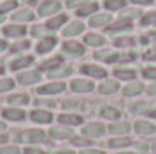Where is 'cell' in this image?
Here are the masks:
<instances>
[{
	"label": "cell",
	"instance_id": "9a60e30c",
	"mask_svg": "<svg viewBox=\"0 0 156 154\" xmlns=\"http://www.w3.org/2000/svg\"><path fill=\"white\" fill-rule=\"evenodd\" d=\"M60 2H55V0H46L42 5L39 7V14L41 16H51V14H55L60 11Z\"/></svg>",
	"mask_w": 156,
	"mask_h": 154
},
{
	"label": "cell",
	"instance_id": "e575fe53",
	"mask_svg": "<svg viewBox=\"0 0 156 154\" xmlns=\"http://www.w3.org/2000/svg\"><path fill=\"white\" fill-rule=\"evenodd\" d=\"M125 4H126V0H105V9H109V11H118V9H123L125 7Z\"/></svg>",
	"mask_w": 156,
	"mask_h": 154
},
{
	"label": "cell",
	"instance_id": "94428289",
	"mask_svg": "<svg viewBox=\"0 0 156 154\" xmlns=\"http://www.w3.org/2000/svg\"><path fill=\"white\" fill-rule=\"evenodd\" d=\"M2 74H4V67H2V65H0V75H2Z\"/></svg>",
	"mask_w": 156,
	"mask_h": 154
},
{
	"label": "cell",
	"instance_id": "ba28073f",
	"mask_svg": "<svg viewBox=\"0 0 156 154\" xmlns=\"http://www.w3.org/2000/svg\"><path fill=\"white\" fill-rule=\"evenodd\" d=\"M70 89L74 93H90L95 89V84L88 79H74L70 82Z\"/></svg>",
	"mask_w": 156,
	"mask_h": 154
},
{
	"label": "cell",
	"instance_id": "484cf974",
	"mask_svg": "<svg viewBox=\"0 0 156 154\" xmlns=\"http://www.w3.org/2000/svg\"><path fill=\"white\" fill-rule=\"evenodd\" d=\"M49 28L48 26H41V25H35V26L30 28V33L32 37H37V39H44V37H49Z\"/></svg>",
	"mask_w": 156,
	"mask_h": 154
},
{
	"label": "cell",
	"instance_id": "83f0119b",
	"mask_svg": "<svg viewBox=\"0 0 156 154\" xmlns=\"http://www.w3.org/2000/svg\"><path fill=\"white\" fill-rule=\"evenodd\" d=\"M70 74H72L70 67H58V68L48 72V75H49L51 79H56V77H67V75H70Z\"/></svg>",
	"mask_w": 156,
	"mask_h": 154
},
{
	"label": "cell",
	"instance_id": "ffe728a7",
	"mask_svg": "<svg viewBox=\"0 0 156 154\" xmlns=\"http://www.w3.org/2000/svg\"><path fill=\"white\" fill-rule=\"evenodd\" d=\"M97 60H102V61L105 63H114L119 60V54L118 53H112V51H98L97 54H95Z\"/></svg>",
	"mask_w": 156,
	"mask_h": 154
},
{
	"label": "cell",
	"instance_id": "11a10c76",
	"mask_svg": "<svg viewBox=\"0 0 156 154\" xmlns=\"http://www.w3.org/2000/svg\"><path fill=\"white\" fill-rule=\"evenodd\" d=\"M5 49H7V42H5V40H0V53H4Z\"/></svg>",
	"mask_w": 156,
	"mask_h": 154
},
{
	"label": "cell",
	"instance_id": "2e32d148",
	"mask_svg": "<svg viewBox=\"0 0 156 154\" xmlns=\"http://www.w3.org/2000/svg\"><path fill=\"white\" fill-rule=\"evenodd\" d=\"M32 63H34V56H20V58L12 60L9 67H11V70L18 72V70H23V68H27V67H30Z\"/></svg>",
	"mask_w": 156,
	"mask_h": 154
},
{
	"label": "cell",
	"instance_id": "8d00e7d4",
	"mask_svg": "<svg viewBox=\"0 0 156 154\" xmlns=\"http://www.w3.org/2000/svg\"><path fill=\"white\" fill-rule=\"evenodd\" d=\"M16 7H18V2H16V0H5V2L0 4V14H5V12H9V11H14Z\"/></svg>",
	"mask_w": 156,
	"mask_h": 154
},
{
	"label": "cell",
	"instance_id": "ac0fdd59",
	"mask_svg": "<svg viewBox=\"0 0 156 154\" xmlns=\"http://www.w3.org/2000/svg\"><path fill=\"white\" fill-rule=\"evenodd\" d=\"M84 30V25L81 21H72L70 25H67V28L63 30V35L65 37H76V35L83 33Z\"/></svg>",
	"mask_w": 156,
	"mask_h": 154
},
{
	"label": "cell",
	"instance_id": "277c9868",
	"mask_svg": "<svg viewBox=\"0 0 156 154\" xmlns=\"http://www.w3.org/2000/svg\"><path fill=\"white\" fill-rule=\"evenodd\" d=\"M28 119L35 124H51L53 123V114L44 109H34L28 112Z\"/></svg>",
	"mask_w": 156,
	"mask_h": 154
},
{
	"label": "cell",
	"instance_id": "f35d334b",
	"mask_svg": "<svg viewBox=\"0 0 156 154\" xmlns=\"http://www.w3.org/2000/svg\"><path fill=\"white\" fill-rule=\"evenodd\" d=\"M23 154H46V151L37 145H27L23 149Z\"/></svg>",
	"mask_w": 156,
	"mask_h": 154
},
{
	"label": "cell",
	"instance_id": "cb8c5ba5",
	"mask_svg": "<svg viewBox=\"0 0 156 154\" xmlns=\"http://www.w3.org/2000/svg\"><path fill=\"white\" fill-rule=\"evenodd\" d=\"M118 88H119V84L116 82V81H104V82L98 86V91L104 93V95H109V93L118 91Z\"/></svg>",
	"mask_w": 156,
	"mask_h": 154
},
{
	"label": "cell",
	"instance_id": "3957f363",
	"mask_svg": "<svg viewBox=\"0 0 156 154\" xmlns=\"http://www.w3.org/2000/svg\"><path fill=\"white\" fill-rule=\"evenodd\" d=\"M67 89V84L62 82V81H53V82H48V84H42L37 88V93L39 95H60Z\"/></svg>",
	"mask_w": 156,
	"mask_h": 154
},
{
	"label": "cell",
	"instance_id": "9c48e42d",
	"mask_svg": "<svg viewBox=\"0 0 156 154\" xmlns=\"http://www.w3.org/2000/svg\"><path fill=\"white\" fill-rule=\"evenodd\" d=\"M35 18L34 12L30 11V9H20V11H14V12L11 14V19L12 23H20V25H25V23H28Z\"/></svg>",
	"mask_w": 156,
	"mask_h": 154
},
{
	"label": "cell",
	"instance_id": "ee69618b",
	"mask_svg": "<svg viewBox=\"0 0 156 154\" xmlns=\"http://www.w3.org/2000/svg\"><path fill=\"white\" fill-rule=\"evenodd\" d=\"M72 144L77 147H83V145H88V144H91L88 138H83V137H72Z\"/></svg>",
	"mask_w": 156,
	"mask_h": 154
},
{
	"label": "cell",
	"instance_id": "f5cc1de1",
	"mask_svg": "<svg viewBox=\"0 0 156 154\" xmlns=\"http://www.w3.org/2000/svg\"><path fill=\"white\" fill-rule=\"evenodd\" d=\"M135 4H139V5H149V4H153V0H132Z\"/></svg>",
	"mask_w": 156,
	"mask_h": 154
},
{
	"label": "cell",
	"instance_id": "603a6c76",
	"mask_svg": "<svg viewBox=\"0 0 156 154\" xmlns=\"http://www.w3.org/2000/svg\"><path fill=\"white\" fill-rule=\"evenodd\" d=\"M135 130H137V133H140V135H149V133L154 131V124H151L147 121H137L135 123Z\"/></svg>",
	"mask_w": 156,
	"mask_h": 154
},
{
	"label": "cell",
	"instance_id": "52a82bcc",
	"mask_svg": "<svg viewBox=\"0 0 156 154\" xmlns=\"http://www.w3.org/2000/svg\"><path fill=\"white\" fill-rule=\"evenodd\" d=\"M2 33L7 39H20V37H23L27 33V26L20 25V23H12V25H7V26L2 28Z\"/></svg>",
	"mask_w": 156,
	"mask_h": 154
},
{
	"label": "cell",
	"instance_id": "d590c367",
	"mask_svg": "<svg viewBox=\"0 0 156 154\" xmlns=\"http://www.w3.org/2000/svg\"><path fill=\"white\" fill-rule=\"evenodd\" d=\"M116 77L119 79H133L135 77V70H130V68H116L114 70Z\"/></svg>",
	"mask_w": 156,
	"mask_h": 154
},
{
	"label": "cell",
	"instance_id": "f907efd6",
	"mask_svg": "<svg viewBox=\"0 0 156 154\" xmlns=\"http://www.w3.org/2000/svg\"><path fill=\"white\" fill-rule=\"evenodd\" d=\"M0 133H7V123L0 117Z\"/></svg>",
	"mask_w": 156,
	"mask_h": 154
},
{
	"label": "cell",
	"instance_id": "4316f807",
	"mask_svg": "<svg viewBox=\"0 0 156 154\" xmlns=\"http://www.w3.org/2000/svg\"><path fill=\"white\" fill-rule=\"evenodd\" d=\"M130 130V124L128 123H112L109 126V131L114 133V135H123V133H128Z\"/></svg>",
	"mask_w": 156,
	"mask_h": 154
},
{
	"label": "cell",
	"instance_id": "ab89813d",
	"mask_svg": "<svg viewBox=\"0 0 156 154\" xmlns=\"http://www.w3.org/2000/svg\"><path fill=\"white\" fill-rule=\"evenodd\" d=\"M35 107L37 109H42V107L53 109V107H56V102H49V100H35Z\"/></svg>",
	"mask_w": 156,
	"mask_h": 154
},
{
	"label": "cell",
	"instance_id": "b9f144b4",
	"mask_svg": "<svg viewBox=\"0 0 156 154\" xmlns=\"http://www.w3.org/2000/svg\"><path fill=\"white\" fill-rule=\"evenodd\" d=\"M137 16H142L139 9H126V11L123 12V19H126V18L132 19V18H137Z\"/></svg>",
	"mask_w": 156,
	"mask_h": 154
},
{
	"label": "cell",
	"instance_id": "8fae6325",
	"mask_svg": "<svg viewBox=\"0 0 156 154\" xmlns=\"http://www.w3.org/2000/svg\"><path fill=\"white\" fill-rule=\"evenodd\" d=\"M49 135L53 137V138H58V140L69 138V137H72V128L70 126H65V124L55 126V128L49 130Z\"/></svg>",
	"mask_w": 156,
	"mask_h": 154
},
{
	"label": "cell",
	"instance_id": "680465c9",
	"mask_svg": "<svg viewBox=\"0 0 156 154\" xmlns=\"http://www.w3.org/2000/svg\"><path fill=\"white\" fill-rule=\"evenodd\" d=\"M25 2H28V4H35V2H39V0H25Z\"/></svg>",
	"mask_w": 156,
	"mask_h": 154
},
{
	"label": "cell",
	"instance_id": "db71d44e",
	"mask_svg": "<svg viewBox=\"0 0 156 154\" xmlns=\"http://www.w3.org/2000/svg\"><path fill=\"white\" fill-rule=\"evenodd\" d=\"M146 60H156V49H154V51L146 53Z\"/></svg>",
	"mask_w": 156,
	"mask_h": 154
},
{
	"label": "cell",
	"instance_id": "d4e9b609",
	"mask_svg": "<svg viewBox=\"0 0 156 154\" xmlns=\"http://www.w3.org/2000/svg\"><path fill=\"white\" fill-rule=\"evenodd\" d=\"M65 21H67V16H65V14H58V16H53V18L46 23V26L49 28V30H56V28H60L63 25Z\"/></svg>",
	"mask_w": 156,
	"mask_h": 154
},
{
	"label": "cell",
	"instance_id": "836d02e7",
	"mask_svg": "<svg viewBox=\"0 0 156 154\" xmlns=\"http://www.w3.org/2000/svg\"><path fill=\"white\" fill-rule=\"evenodd\" d=\"M100 114H102V117H105V119H118L119 117V110L114 109V107H104Z\"/></svg>",
	"mask_w": 156,
	"mask_h": 154
},
{
	"label": "cell",
	"instance_id": "d6a6232c",
	"mask_svg": "<svg viewBox=\"0 0 156 154\" xmlns=\"http://www.w3.org/2000/svg\"><path fill=\"white\" fill-rule=\"evenodd\" d=\"M0 154H23V151L16 144H5L0 147Z\"/></svg>",
	"mask_w": 156,
	"mask_h": 154
},
{
	"label": "cell",
	"instance_id": "7c38bea8",
	"mask_svg": "<svg viewBox=\"0 0 156 154\" xmlns=\"http://www.w3.org/2000/svg\"><path fill=\"white\" fill-rule=\"evenodd\" d=\"M104 131H105V126L100 123H90L83 128V135L86 137H102Z\"/></svg>",
	"mask_w": 156,
	"mask_h": 154
},
{
	"label": "cell",
	"instance_id": "7a4b0ae2",
	"mask_svg": "<svg viewBox=\"0 0 156 154\" xmlns=\"http://www.w3.org/2000/svg\"><path fill=\"white\" fill-rule=\"evenodd\" d=\"M46 138V133L42 130H37V128H32V130H25L18 135V140L23 142V144H39V142H44Z\"/></svg>",
	"mask_w": 156,
	"mask_h": 154
},
{
	"label": "cell",
	"instance_id": "7dc6e473",
	"mask_svg": "<svg viewBox=\"0 0 156 154\" xmlns=\"http://www.w3.org/2000/svg\"><path fill=\"white\" fill-rule=\"evenodd\" d=\"M144 77H147V79H156V68H146L144 70Z\"/></svg>",
	"mask_w": 156,
	"mask_h": 154
},
{
	"label": "cell",
	"instance_id": "44dd1931",
	"mask_svg": "<svg viewBox=\"0 0 156 154\" xmlns=\"http://www.w3.org/2000/svg\"><path fill=\"white\" fill-rule=\"evenodd\" d=\"M112 19V16L111 14H97V16H91V19H90V25L91 26H104V25H107L109 21Z\"/></svg>",
	"mask_w": 156,
	"mask_h": 154
},
{
	"label": "cell",
	"instance_id": "c3c4849f",
	"mask_svg": "<svg viewBox=\"0 0 156 154\" xmlns=\"http://www.w3.org/2000/svg\"><path fill=\"white\" fill-rule=\"evenodd\" d=\"M11 142V137H9V133H0V147L5 145Z\"/></svg>",
	"mask_w": 156,
	"mask_h": 154
},
{
	"label": "cell",
	"instance_id": "7bdbcfd3",
	"mask_svg": "<svg viewBox=\"0 0 156 154\" xmlns=\"http://www.w3.org/2000/svg\"><path fill=\"white\" fill-rule=\"evenodd\" d=\"M30 47V42L28 40H21V42H16L14 46H11L12 51H23V49H28Z\"/></svg>",
	"mask_w": 156,
	"mask_h": 154
},
{
	"label": "cell",
	"instance_id": "74e56055",
	"mask_svg": "<svg viewBox=\"0 0 156 154\" xmlns=\"http://www.w3.org/2000/svg\"><path fill=\"white\" fill-rule=\"evenodd\" d=\"M132 144V140H128V138H111L109 140V145L111 147H125V145H130Z\"/></svg>",
	"mask_w": 156,
	"mask_h": 154
},
{
	"label": "cell",
	"instance_id": "9f6ffc18",
	"mask_svg": "<svg viewBox=\"0 0 156 154\" xmlns=\"http://www.w3.org/2000/svg\"><path fill=\"white\" fill-rule=\"evenodd\" d=\"M147 91H149V95H154V93H156V84H154V86H151Z\"/></svg>",
	"mask_w": 156,
	"mask_h": 154
},
{
	"label": "cell",
	"instance_id": "8992f818",
	"mask_svg": "<svg viewBox=\"0 0 156 154\" xmlns=\"http://www.w3.org/2000/svg\"><path fill=\"white\" fill-rule=\"evenodd\" d=\"M5 102H7L9 107H27L30 103V96L27 93H9L7 98H5Z\"/></svg>",
	"mask_w": 156,
	"mask_h": 154
},
{
	"label": "cell",
	"instance_id": "60d3db41",
	"mask_svg": "<svg viewBox=\"0 0 156 154\" xmlns=\"http://www.w3.org/2000/svg\"><path fill=\"white\" fill-rule=\"evenodd\" d=\"M90 0H67V7L69 9H76V7H83V5H86Z\"/></svg>",
	"mask_w": 156,
	"mask_h": 154
},
{
	"label": "cell",
	"instance_id": "91938a15",
	"mask_svg": "<svg viewBox=\"0 0 156 154\" xmlns=\"http://www.w3.org/2000/svg\"><path fill=\"white\" fill-rule=\"evenodd\" d=\"M4 18H5V16H4V14H0V23H2V21H4Z\"/></svg>",
	"mask_w": 156,
	"mask_h": 154
},
{
	"label": "cell",
	"instance_id": "1f68e13d",
	"mask_svg": "<svg viewBox=\"0 0 156 154\" xmlns=\"http://www.w3.org/2000/svg\"><path fill=\"white\" fill-rule=\"evenodd\" d=\"M123 30H132V23H128L126 19L119 21V23H116L112 26L109 28V32L111 33H118V32H123Z\"/></svg>",
	"mask_w": 156,
	"mask_h": 154
},
{
	"label": "cell",
	"instance_id": "6f0895ef",
	"mask_svg": "<svg viewBox=\"0 0 156 154\" xmlns=\"http://www.w3.org/2000/svg\"><path fill=\"white\" fill-rule=\"evenodd\" d=\"M137 149H139L140 152H146V145H139V147H137Z\"/></svg>",
	"mask_w": 156,
	"mask_h": 154
},
{
	"label": "cell",
	"instance_id": "f546056e",
	"mask_svg": "<svg viewBox=\"0 0 156 154\" xmlns=\"http://www.w3.org/2000/svg\"><path fill=\"white\" fill-rule=\"evenodd\" d=\"M142 89H144V88H142L140 82H132V84H128V86H125L123 93H125L126 96H133V95H139Z\"/></svg>",
	"mask_w": 156,
	"mask_h": 154
},
{
	"label": "cell",
	"instance_id": "5b68a950",
	"mask_svg": "<svg viewBox=\"0 0 156 154\" xmlns=\"http://www.w3.org/2000/svg\"><path fill=\"white\" fill-rule=\"evenodd\" d=\"M41 81V74L39 70H25L20 72L16 77V82H20L21 86H30V84H37Z\"/></svg>",
	"mask_w": 156,
	"mask_h": 154
},
{
	"label": "cell",
	"instance_id": "4fadbf2b",
	"mask_svg": "<svg viewBox=\"0 0 156 154\" xmlns=\"http://www.w3.org/2000/svg\"><path fill=\"white\" fill-rule=\"evenodd\" d=\"M63 51L67 54L70 56H83L84 54V47L81 42H76V40H69L63 44Z\"/></svg>",
	"mask_w": 156,
	"mask_h": 154
},
{
	"label": "cell",
	"instance_id": "f6af8a7d",
	"mask_svg": "<svg viewBox=\"0 0 156 154\" xmlns=\"http://www.w3.org/2000/svg\"><path fill=\"white\" fill-rule=\"evenodd\" d=\"M142 23H144V25H153V23H156V12L146 14V16L142 18Z\"/></svg>",
	"mask_w": 156,
	"mask_h": 154
},
{
	"label": "cell",
	"instance_id": "be15d7a7",
	"mask_svg": "<svg viewBox=\"0 0 156 154\" xmlns=\"http://www.w3.org/2000/svg\"><path fill=\"white\" fill-rule=\"evenodd\" d=\"M153 151H154V152H156V142H154V144H153Z\"/></svg>",
	"mask_w": 156,
	"mask_h": 154
},
{
	"label": "cell",
	"instance_id": "6125c7cd",
	"mask_svg": "<svg viewBox=\"0 0 156 154\" xmlns=\"http://www.w3.org/2000/svg\"><path fill=\"white\" fill-rule=\"evenodd\" d=\"M151 116H153V117H156V110H153V112H151Z\"/></svg>",
	"mask_w": 156,
	"mask_h": 154
},
{
	"label": "cell",
	"instance_id": "816d5d0a",
	"mask_svg": "<svg viewBox=\"0 0 156 154\" xmlns=\"http://www.w3.org/2000/svg\"><path fill=\"white\" fill-rule=\"evenodd\" d=\"M53 154H76V152L70 151V149H58V151H55Z\"/></svg>",
	"mask_w": 156,
	"mask_h": 154
},
{
	"label": "cell",
	"instance_id": "e0dca14e",
	"mask_svg": "<svg viewBox=\"0 0 156 154\" xmlns=\"http://www.w3.org/2000/svg\"><path fill=\"white\" fill-rule=\"evenodd\" d=\"M60 124H65V126H76V124H81L83 123V117L81 116H76V114H60Z\"/></svg>",
	"mask_w": 156,
	"mask_h": 154
},
{
	"label": "cell",
	"instance_id": "5bb4252c",
	"mask_svg": "<svg viewBox=\"0 0 156 154\" xmlns=\"http://www.w3.org/2000/svg\"><path fill=\"white\" fill-rule=\"evenodd\" d=\"M81 72L86 74V75H90V77H97V79H104V77L107 75L105 68L97 67V65H83V67H81Z\"/></svg>",
	"mask_w": 156,
	"mask_h": 154
},
{
	"label": "cell",
	"instance_id": "7402d4cb",
	"mask_svg": "<svg viewBox=\"0 0 156 154\" xmlns=\"http://www.w3.org/2000/svg\"><path fill=\"white\" fill-rule=\"evenodd\" d=\"M16 88V81L11 77H0V95L2 93H11Z\"/></svg>",
	"mask_w": 156,
	"mask_h": 154
},
{
	"label": "cell",
	"instance_id": "f1b7e54d",
	"mask_svg": "<svg viewBox=\"0 0 156 154\" xmlns=\"http://www.w3.org/2000/svg\"><path fill=\"white\" fill-rule=\"evenodd\" d=\"M62 65V56H55V58H51V60H48V61H44L42 65H41V68L42 70H55L58 68Z\"/></svg>",
	"mask_w": 156,
	"mask_h": 154
},
{
	"label": "cell",
	"instance_id": "d6986e66",
	"mask_svg": "<svg viewBox=\"0 0 156 154\" xmlns=\"http://www.w3.org/2000/svg\"><path fill=\"white\" fill-rule=\"evenodd\" d=\"M84 44L91 46V47H100V46L105 44V39L102 35H97V33H88L84 37Z\"/></svg>",
	"mask_w": 156,
	"mask_h": 154
},
{
	"label": "cell",
	"instance_id": "30bf717a",
	"mask_svg": "<svg viewBox=\"0 0 156 154\" xmlns=\"http://www.w3.org/2000/svg\"><path fill=\"white\" fill-rule=\"evenodd\" d=\"M55 46H56V39L55 37H44V39H41V42L37 44V53L39 54H46V53H49V51H53L55 49Z\"/></svg>",
	"mask_w": 156,
	"mask_h": 154
},
{
	"label": "cell",
	"instance_id": "6da1fadb",
	"mask_svg": "<svg viewBox=\"0 0 156 154\" xmlns=\"http://www.w3.org/2000/svg\"><path fill=\"white\" fill-rule=\"evenodd\" d=\"M0 117L4 119L5 123H23L25 119L28 117V112L25 110V109H20V107H4V109H0Z\"/></svg>",
	"mask_w": 156,
	"mask_h": 154
},
{
	"label": "cell",
	"instance_id": "4dcf8cb0",
	"mask_svg": "<svg viewBox=\"0 0 156 154\" xmlns=\"http://www.w3.org/2000/svg\"><path fill=\"white\" fill-rule=\"evenodd\" d=\"M98 9V5L95 4V2H88L86 5H83L81 9L77 11V16H81V18H84V16H90V14H93L95 11Z\"/></svg>",
	"mask_w": 156,
	"mask_h": 154
},
{
	"label": "cell",
	"instance_id": "681fc988",
	"mask_svg": "<svg viewBox=\"0 0 156 154\" xmlns=\"http://www.w3.org/2000/svg\"><path fill=\"white\" fill-rule=\"evenodd\" d=\"M79 154H104L102 151H97V149H83Z\"/></svg>",
	"mask_w": 156,
	"mask_h": 154
},
{
	"label": "cell",
	"instance_id": "bcb514c9",
	"mask_svg": "<svg viewBox=\"0 0 156 154\" xmlns=\"http://www.w3.org/2000/svg\"><path fill=\"white\" fill-rule=\"evenodd\" d=\"M133 44V39H118L116 40V46L119 47H126V46H132Z\"/></svg>",
	"mask_w": 156,
	"mask_h": 154
}]
</instances>
